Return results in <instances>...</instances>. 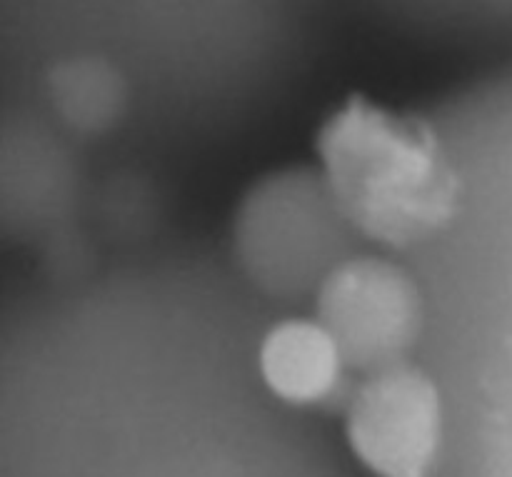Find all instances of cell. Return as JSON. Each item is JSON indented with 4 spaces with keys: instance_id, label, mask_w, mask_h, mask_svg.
I'll use <instances>...</instances> for the list:
<instances>
[{
    "instance_id": "cell-6",
    "label": "cell",
    "mask_w": 512,
    "mask_h": 477,
    "mask_svg": "<svg viewBox=\"0 0 512 477\" xmlns=\"http://www.w3.org/2000/svg\"><path fill=\"white\" fill-rule=\"evenodd\" d=\"M255 370L275 400L293 408L348 398V363L315 315H275L260 333Z\"/></svg>"
},
{
    "instance_id": "cell-3",
    "label": "cell",
    "mask_w": 512,
    "mask_h": 477,
    "mask_svg": "<svg viewBox=\"0 0 512 477\" xmlns=\"http://www.w3.org/2000/svg\"><path fill=\"white\" fill-rule=\"evenodd\" d=\"M365 250L318 165L273 170L235 208L225 248L235 273L275 313L313 305L328 275Z\"/></svg>"
},
{
    "instance_id": "cell-1",
    "label": "cell",
    "mask_w": 512,
    "mask_h": 477,
    "mask_svg": "<svg viewBox=\"0 0 512 477\" xmlns=\"http://www.w3.org/2000/svg\"><path fill=\"white\" fill-rule=\"evenodd\" d=\"M428 110L463 173L455 220L410 258L428 305L420 360L448 405L435 477H512V63Z\"/></svg>"
},
{
    "instance_id": "cell-4",
    "label": "cell",
    "mask_w": 512,
    "mask_h": 477,
    "mask_svg": "<svg viewBox=\"0 0 512 477\" xmlns=\"http://www.w3.org/2000/svg\"><path fill=\"white\" fill-rule=\"evenodd\" d=\"M310 308L350 373L368 375L420 358L428 305L410 260L360 250L328 275Z\"/></svg>"
},
{
    "instance_id": "cell-5",
    "label": "cell",
    "mask_w": 512,
    "mask_h": 477,
    "mask_svg": "<svg viewBox=\"0 0 512 477\" xmlns=\"http://www.w3.org/2000/svg\"><path fill=\"white\" fill-rule=\"evenodd\" d=\"M345 435L375 477H435L448 440V405L423 360L360 375L345 398Z\"/></svg>"
},
{
    "instance_id": "cell-7",
    "label": "cell",
    "mask_w": 512,
    "mask_h": 477,
    "mask_svg": "<svg viewBox=\"0 0 512 477\" xmlns=\"http://www.w3.org/2000/svg\"><path fill=\"white\" fill-rule=\"evenodd\" d=\"M500 8V13H503V18H505V23L510 25L512 28V0H498V3H495Z\"/></svg>"
},
{
    "instance_id": "cell-2",
    "label": "cell",
    "mask_w": 512,
    "mask_h": 477,
    "mask_svg": "<svg viewBox=\"0 0 512 477\" xmlns=\"http://www.w3.org/2000/svg\"><path fill=\"white\" fill-rule=\"evenodd\" d=\"M315 165L370 250L410 260L440 238L463 203V173L438 120L353 95L320 123Z\"/></svg>"
}]
</instances>
